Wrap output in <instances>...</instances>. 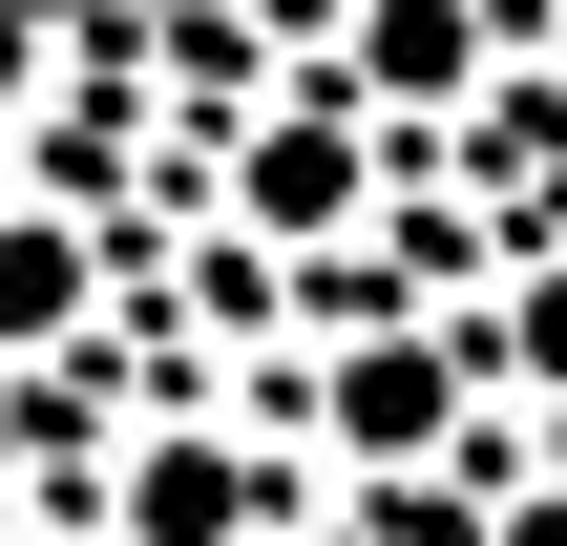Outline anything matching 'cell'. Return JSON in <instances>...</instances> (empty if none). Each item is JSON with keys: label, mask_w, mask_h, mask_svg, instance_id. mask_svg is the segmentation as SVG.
<instances>
[{"label": "cell", "mask_w": 567, "mask_h": 546, "mask_svg": "<svg viewBox=\"0 0 567 546\" xmlns=\"http://www.w3.org/2000/svg\"><path fill=\"white\" fill-rule=\"evenodd\" d=\"M505 546H567V505H505Z\"/></svg>", "instance_id": "5"}, {"label": "cell", "mask_w": 567, "mask_h": 546, "mask_svg": "<svg viewBox=\"0 0 567 546\" xmlns=\"http://www.w3.org/2000/svg\"><path fill=\"white\" fill-rule=\"evenodd\" d=\"M126 526H147V546H252V526H274V484H252L231 442H147V484H126Z\"/></svg>", "instance_id": "1"}, {"label": "cell", "mask_w": 567, "mask_h": 546, "mask_svg": "<svg viewBox=\"0 0 567 546\" xmlns=\"http://www.w3.org/2000/svg\"><path fill=\"white\" fill-rule=\"evenodd\" d=\"M442 421H463V358H421V337H379V358L337 379V442H358V463H421Z\"/></svg>", "instance_id": "2"}, {"label": "cell", "mask_w": 567, "mask_h": 546, "mask_svg": "<svg viewBox=\"0 0 567 546\" xmlns=\"http://www.w3.org/2000/svg\"><path fill=\"white\" fill-rule=\"evenodd\" d=\"M526 379H567V295H526Z\"/></svg>", "instance_id": "4"}, {"label": "cell", "mask_w": 567, "mask_h": 546, "mask_svg": "<svg viewBox=\"0 0 567 546\" xmlns=\"http://www.w3.org/2000/svg\"><path fill=\"white\" fill-rule=\"evenodd\" d=\"M252 210H274V231H337V210H358V147H337V126H274V147H252Z\"/></svg>", "instance_id": "3"}]
</instances>
